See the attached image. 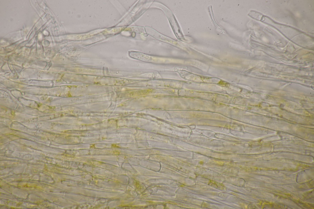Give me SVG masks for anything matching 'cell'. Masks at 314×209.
I'll return each instance as SVG.
<instances>
[{
  "label": "cell",
  "mask_w": 314,
  "mask_h": 209,
  "mask_svg": "<svg viewBox=\"0 0 314 209\" xmlns=\"http://www.w3.org/2000/svg\"><path fill=\"white\" fill-rule=\"evenodd\" d=\"M129 55L132 58L142 61H148L151 59L149 56L140 52L131 51Z\"/></svg>",
  "instance_id": "6da1fadb"
}]
</instances>
